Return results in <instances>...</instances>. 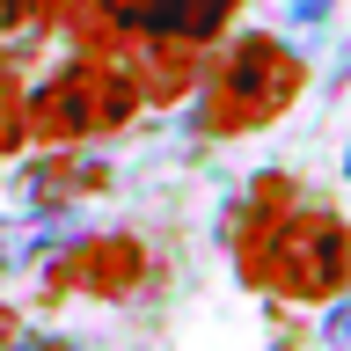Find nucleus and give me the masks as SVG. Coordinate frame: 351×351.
Instances as JSON below:
<instances>
[{
  "instance_id": "obj_3",
  "label": "nucleus",
  "mask_w": 351,
  "mask_h": 351,
  "mask_svg": "<svg viewBox=\"0 0 351 351\" xmlns=\"http://www.w3.org/2000/svg\"><path fill=\"white\" fill-rule=\"evenodd\" d=\"M139 117H147V103L125 81V66L88 44H59V66H44L22 95L29 147H110Z\"/></svg>"
},
{
  "instance_id": "obj_2",
  "label": "nucleus",
  "mask_w": 351,
  "mask_h": 351,
  "mask_svg": "<svg viewBox=\"0 0 351 351\" xmlns=\"http://www.w3.org/2000/svg\"><path fill=\"white\" fill-rule=\"evenodd\" d=\"M307 88H315V59L300 44H285L271 22H234L219 44H205L183 125L205 147H234V139H256L278 117H293Z\"/></svg>"
},
{
  "instance_id": "obj_14",
  "label": "nucleus",
  "mask_w": 351,
  "mask_h": 351,
  "mask_svg": "<svg viewBox=\"0 0 351 351\" xmlns=\"http://www.w3.org/2000/svg\"><path fill=\"white\" fill-rule=\"evenodd\" d=\"M344 183H351V139H344Z\"/></svg>"
},
{
  "instance_id": "obj_6",
  "label": "nucleus",
  "mask_w": 351,
  "mask_h": 351,
  "mask_svg": "<svg viewBox=\"0 0 351 351\" xmlns=\"http://www.w3.org/2000/svg\"><path fill=\"white\" fill-rule=\"evenodd\" d=\"M103 29H125V37H176V44H219L256 0H81Z\"/></svg>"
},
{
  "instance_id": "obj_13",
  "label": "nucleus",
  "mask_w": 351,
  "mask_h": 351,
  "mask_svg": "<svg viewBox=\"0 0 351 351\" xmlns=\"http://www.w3.org/2000/svg\"><path fill=\"white\" fill-rule=\"evenodd\" d=\"M15 329H22V307H15V300H0V344H8Z\"/></svg>"
},
{
  "instance_id": "obj_4",
  "label": "nucleus",
  "mask_w": 351,
  "mask_h": 351,
  "mask_svg": "<svg viewBox=\"0 0 351 351\" xmlns=\"http://www.w3.org/2000/svg\"><path fill=\"white\" fill-rule=\"evenodd\" d=\"M154 285V241L139 227H81L37 271L44 307H132Z\"/></svg>"
},
{
  "instance_id": "obj_15",
  "label": "nucleus",
  "mask_w": 351,
  "mask_h": 351,
  "mask_svg": "<svg viewBox=\"0 0 351 351\" xmlns=\"http://www.w3.org/2000/svg\"><path fill=\"white\" fill-rule=\"evenodd\" d=\"M329 351H351V344H329Z\"/></svg>"
},
{
  "instance_id": "obj_11",
  "label": "nucleus",
  "mask_w": 351,
  "mask_h": 351,
  "mask_svg": "<svg viewBox=\"0 0 351 351\" xmlns=\"http://www.w3.org/2000/svg\"><path fill=\"white\" fill-rule=\"evenodd\" d=\"M322 337H329V344H351V285L322 307Z\"/></svg>"
},
{
  "instance_id": "obj_8",
  "label": "nucleus",
  "mask_w": 351,
  "mask_h": 351,
  "mask_svg": "<svg viewBox=\"0 0 351 351\" xmlns=\"http://www.w3.org/2000/svg\"><path fill=\"white\" fill-rule=\"evenodd\" d=\"M66 22H73V0H0V66L22 73L44 51H59Z\"/></svg>"
},
{
  "instance_id": "obj_10",
  "label": "nucleus",
  "mask_w": 351,
  "mask_h": 351,
  "mask_svg": "<svg viewBox=\"0 0 351 351\" xmlns=\"http://www.w3.org/2000/svg\"><path fill=\"white\" fill-rule=\"evenodd\" d=\"M22 95H29V73H8L0 66V169L29 154V125H22Z\"/></svg>"
},
{
  "instance_id": "obj_7",
  "label": "nucleus",
  "mask_w": 351,
  "mask_h": 351,
  "mask_svg": "<svg viewBox=\"0 0 351 351\" xmlns=\"http://www.w3.org/2000/svg\"><path fill=\"white\" fill-rule=\"evenodd\" d=\"M81 227H88L81 213H8V219H0V285L37 278Z\"/></svg>"
},
{
  "instance_id": "obj_12",
  "label": "nucleus",
  "mask_w": 351,
  "mask_h": 351,
  "mask_svg": "<svg viewBox=\"0 0 351 351\" xmlns=\"http://www.w3.org/2000/svg\"><path fill=\"white\" fill-rule=\"evenodd\" d=\"M0 351H81V344H73V337H37V329H15Z\"/></svg>"
},
{
  "instance_id": "obj_9",
  "label": "nucleus",
  "mask_w": 351,
  "mask_h": 351,
  "mask_svg": "<svg viewBox=\"0 0 351 351\" xmlns=\"http://www.w3.org/2000/svg\"><path fill=\"white\" fill-rule=\"evenodd\" d=\"M271 29H278L285 44H300L307 59H315V44H322L329 29H337V0H285V8H278V22H271Z\"/></svg>"
},
{
  "instance_id": "obj_5",
  "label": "nucleus",
  "mask_w": 351,
  "mask_h": 351,
  "mask_svg": "<svg viewBox=\"0 0 351 351\" xmlns=\"http://www.w3.org/2000/svg\"><path fill=\"white\" fill-rule=\"evenodd\" d=\"M8 169H15V183H8L15 213H81L117 191V169L103 161V147H29Z\"/></svg>"
},
{
  "instance_id": "obj_1",
  "label": "nucleus",
  "mask_w": 351,
  "mask_h": 351,
  "mask_svg": "<svg viewBox=\"0 0 351 351\" xmlns=\"http://www.w3.org/2000/svg\"><path fill=\"white\" fill-rule=\"evenodd\" d=\"M234 278L278 307H329L351 285V213L300 169L241 176L213 219Z\"/></svg>"
}]
</instances>
